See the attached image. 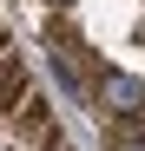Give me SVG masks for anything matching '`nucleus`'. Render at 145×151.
Returning a JSON list of instances; mask_svg holds the SVG:
<instances>
[{"label": "nucleus", "mask_w": 145, "mask_h": 151, "mask_svg": "<svg viewBox=\"0 0 145 151\" xmlns=\"http://www.w3.org/2000/svg\"><path fill=\"white\" fill-rule=\"evenodd\" d=\"M99 105L112 118H145V86L132 72H99Z\"/></svg>", "instance_id": "nucleus-1"}, {"label": "nucleus", "mask_w": 145, "mask_h": 151, "mask_svg": "<svg viewBox=\"0 0 145 151\" xmlns=\"http://www.w3.org/2000/svg\"><path fill=\"white\" fill-rule=\"evenodd\" d=\"M13 125H20V138L40 145V151H59V145H66V138H59V118H53V105H46V99H27V105L13 112Z\"/></svg>", "instance_id": "nucleus-2"}, {"label": "nucleus", "mask_w": 145, "mask_h": 151, "mask_svg": "<svg viewBox=\"0 0 145 151\" xmlns=\"http://www.w3.org/2000/svg\"><path fill=\"white\" fill-rule=\"evenodd\" d=\"M33 99V86H27V66H20L13 53H0V112H20Z\"/></svg>", "instance_id": "nucleus-3"}, {"label": "nucleus", "mask_w": 145, "mask_h": 151, "mask_svg": "<svg viewBox=\"0 0 145 151\" xmlns=\"http://www.w3.org/2000/svg\"><path fill=\"white\" fill-rule=\"evenodd\" d=\"M106 151H145V118H119L112 125V145Z\"/></svg>", "instance_id": "nucleus-4"}, {"label": "nucleus", "mask_w": 145, "mask_h": 151, "mask_svg": "<svg viewBox=\"0 0 145 151\" xmlns=\"http://www.w3.org/2000/svg\"><path fill=\"white\" fill-rule=\"evenodd\" d=\"M0 53H13V40H7V33H0Z\"/></svg>", "instance_id": "nucleus-5"}, {"label": "nucleus", "mask_w": 145, "mask_h": 151, "mask_svg": "<svg viewBox=\"0 0 145 151\" xmlns=\"http://www.w3.org/2000/svg\"><path fill=\"white\" fill-rule=\"evenodd\" d=\"M53 7H72V0H53Z\"/></svg>", "instance_id": "nucleus-6"}, {"label": "nucleus", "mask_w": 145, "mask_h": 151, "mask_svg": "<svg viewBox=\"0 0 145 151\" xmlns=\"http://www.w3.org/2000/svg\"><path fill=\"white\" fill-rule=\"evenodd\" d=\"M59 151H66V145H59Z\"/></svg>", "instance_id": "nucleus-7"}]
</instances>
